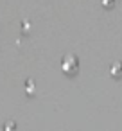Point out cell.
I'll return each mask as SVG.
<instances>
[{
  "label": "cell",
  "instance_id": "1",
  "mask_svg": "<svg viewBox=\"0 0 122 131\" xmlns=\"http://www.w3.org/2000/svg\"><path fill=\"white\" fill-rule=\"evenodd\" d=\"M61 70H63L66 75H75L77 70H79V59H77L75 56H72V54L65 56V58L61 59Z\"/></svg>",
  "mask_w": 122,
  "mask_h": 131
},
{
  "label": "cell",
  "instance_id": "3",
  "mask_svg": "<svg viewBox=\"0 0 122 131\" xmlns=\"http://www.w3.org/2000/svg\"><path fill=\"white\" fill-rule=\"evenodd\" d=\"M27 95H34V84H32V81H27Z\"/></svg>",
  "mask_w": 122,
  "mask_h": 131
},
{
  "label": "cell",
  "instance_id": "5",
  "mask_svg": "<svg viewBox=\"0 0 122 131\" xmlns=\"http://www.w3.org/2000/svg\"><path fill=\"white\" fill-rule=\"evenodd\" d=\"M0 131H6V129H2V127H0Z\"/></svg>",
  "mask_w": 122,
  "mask_h": 131
},
{
  "label": "cell",
  "instance_id": "2",
  "mask_svg": "<svg viewBox=\"0 0 122 131\" xmlns=\"http://www.w3.org/2000/svg\"><path fill=\"white\" fill-rule=\"evenodd\" d=\"M111 75H113L115 79L122 77V61H115V63L111 65Z\"/></svg>",
  "mask_w": 122,
  "mask_h": 131
},
{
  "label": "cell",
  "instance_id": "4",
  "mask_svg": "<svg viewBox=\"0 0 122 131\" xmlns=\"http://www.w3.org/2000/svg\"><path fill=\"white\" fill-rule=\"evenodd\" d=\"M6 131H16V126H15V122H9V124L6 126Z\"/></svg>",
  "mask_w": 122,
  "mask_h": 131
}]
</instances>
